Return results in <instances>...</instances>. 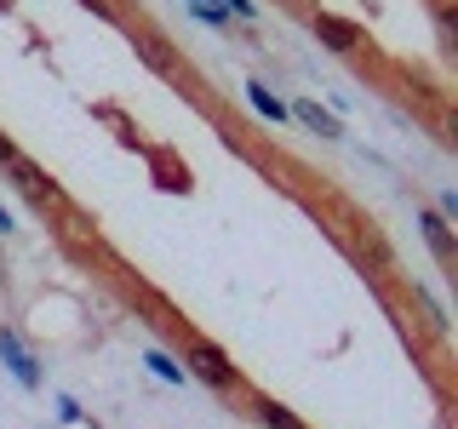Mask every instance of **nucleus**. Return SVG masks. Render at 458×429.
<instances>
[{
  "mask_svg": "<svg viewBox=\"0 0 458 429\" xmlns=\"http://www.w3.org/2000/svg\"><path fill=\"white\" fill-rule=\"evenodd\" d=\"M183 361H190L195 378L212 383V390H241V372L229 366V355H224L212 338H190V343H183Z\"/></svg>",
  "mask_w": 458,
  "mask_h": 429,
  "instance_id": "1",
  "label": "nucleus"
},
{
  "mask_svg": "<svg viewBox=\"0 0 458 429\" xmlns=\"http://www.w3.org/2000/svg\"><path fill=\"white\" fill-rule=\"evenodd\" d=\"M6 172H12V183H18V189H23L29 200H35L40 212H47V206H52V212H69V195L57 189V183L47 178V172H40L35 161H29V155H18V161H12Z\"/></svg>",
  "mask_w": 458,
  "mask_h": 429,
  "instance_id": "2",
  "label": "nucleus"
},
{
  "mask_svg": "<svg viewBox=\"0 0 458 429\" xmlns=\"http://www.w3.org/2000/svg\"><path fill=\"white\" fill-rule=\"evenodd\" d=\"M132 46H138V57H143V63H149V69H155L161 80H183V57L172 52L161 35H138Z\"/></svg>",
  "mask_w": 458,
  "mask_h": 429,
  "instance_id": "3",
  "label": "nucleus"
},
{
  "mask_svg": "<svg viewBox=\"0 0 458 429\" xmlns=\"http://www.w3.org/2000/svg\"><path fill=\"white\" fill-rule=\"evenodd\" d=\"M315 35H321L333 52H355V46H361V29L344 23V18H333V12H315Z\"/></svg>",
  "mask_w": 458,
  "mask_h": 429,
  "instance_id": "4",
  "label": "nucleus"
},
{
  "mask_svg": "<svg viewBox=\"0 0 458 429\" xmlns=\"http://www.w3.org/2000/svg\"><path fill=\"white\" fill-rule=\"evenodd\" d=\"M419 223H424V240L436 247V257H441V264H453V257H458V240H453L447 218H441L436 206H424V212H419Z\"/></svg>",
  "mask_w": 458,
  "mask_h": 429,
  "instance_id": "5",
  "label": "nucleus"
},
{
  "mask_svg": "<svg viewBox=\"0 0 458 429\" xmlns=\"http://www.w3.org/2000/svg\"><path fill=\"white\" fill-rule=\"evenodd\" d=\"M0 355L12 361V372H18V383H40V372H35V361L23 355V343L12 338V332H0Z\"/></svg>",
  "mask_w": 458,
  "mask_h": 429,
  "instance_id": "6",
  "label": "nucleus"
},
{
  "mask_svg": "<svg viewBox=\"0 0 458 429\" xmlns=\"http://www.w3.org/2000/svg\"><path fill=\"white\" fill-rule=\"evenodd\" d=\"M252 412H258V424H264V429H304V424L293 418V412L281 407V400H269V395H258V400H252Z\"/></svg>",
  "mask_w": 458,
  "mask_h": 429,
  "instance_id": "7",
  "label": "nucleus"
},
{
  "mask_svg": "<svg viewBox=\"0 0 458 429\" xmlns=\"http://www.w3.org/2000/svg\"><path fill=\"white\" fill-rule=\"evenodd\" d=\"M361 252H367L378 269H395V252H390V240H384L378 229H361Z\"/></svg>",
  "mask_w": 458,
  "mask_h": 429,
  "instance_id": "8",
  "label": "nucleus"
},
{
  "mask_svg": "<svg viewBox=\"0 0 458 429\" xmlns=\"http://www.w3.org/2000/svg\"><path fill=\"white\" fill-rule=\"evenodd\" d=\"M293 114H298V121L310 126V132H321V138H338V121H333V114H321V109H315V104H298Z\"/></svg>",
  "mask_w": 458,
  "mask_h": 429,
  "instance_id": "9",
  "label": "nucleus"
},
{
  "mask_svg": "<svg viewBox=\"0 0 458 429\" xmlns=\"http://www.w3.org/2000/svg\"><path fill=\"white\" fill-rule=\"evenodd\" d=\"M412 304H419V309L429 315V332H441V326H447V315H441V304H436V298L424 292V286H412Z\"/></svg>",
  "mask_w": 458,
  "mask_h": 429,
  "instance_id": "10",
  "label": "nucleus"
},
{
  "mask_svg": "<svg viewBox=\"0 0 458 429\" xmlns=\"http://www.w3.org/2000/svg\"><path fill=\"white\" fill-rule=\"evenodd\" d=\"M247 92H252V104H258V109H264V114H276V121H281V114H286V109L276 104V97H269V92H264V86H247Z\"/></svg>",
  "mask_w": 458,
  "mask_h": 429,
  "instance_id": "11",
  "label": "nucleus"
},
{
  "mask_svg": "<svg viewBox=\"0 0 458 429\" xmlns=\"http://www.w3.org/2000/svg\"><path fill=\"white\" fill-rule=\"evenodd\" d=\"M436 23H441V35H447V40H453V29H458V12L447 6V0H441V6H436Z\"/></svg>",
  "mask_w": 458,
  "mask_h": 429,
  "instance_id": "12",
  "label": "nucleus"
},
{
  "mask_svg": "<svg viewBox=\"0 0 458 429\" xmlns=\"http://www.w3.org/2000/svg\"><path fill=\"white\" fill-rule=\"evenodd\" d=\"M149 366H155V372H161V378H183V372H178V366H172V361H166V355H161V349H155V355H149Z\"/></svg>",
  "mask_w": 458,
  "mask_h": 429,
  "instance_id": "13",
  "label": "nucleus"
},
{
  "mask_svg": "<svg viewBox=\"0 0 458 429\" xmlns=\"http://www.w3.org/2000/svg\"><path fill=\"white\" fill-rule=\"evenodd\" d=\"M12 161H18V143H12V138H6V132H0V172H6V166H12Z\"/></svg>",
  "mask_w": 458,
  "mask_h": 429,
  "instance_id": "14",
  "label": "nucleus"
},
{
  "mask_svg": "<svg viewBox=\"0 0 458 429\" xmlns=\"http://www.w3.org/2000/svg\"><path fill=\"white\" fill-rule=\"evenodd\" d=\"M86 12H98V18H114V0H81Z\"/></svg>",
  "mask_w": 458,
  "mask_h": 429,
  "instance_id": "15",
  "label": "nucleus"
},
{
  "mask_svg": "<svg viewBox=\"0 0 458 429\" xmlns=\"http://www.w3.org/2000/svg\"><path fill=\"white\" fill-rule=\"evenodd\" d=\"M6 229H12V218H6V212H0V235H6Z\"/></svg>",
  "mask_w": 458,
  "mask_h": 429,
  "instance_id": "16",
  "label": "nucleus"
}]
</instances>
